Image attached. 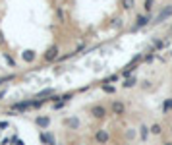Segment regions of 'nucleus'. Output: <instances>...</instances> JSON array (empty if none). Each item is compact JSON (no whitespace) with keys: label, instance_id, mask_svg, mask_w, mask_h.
I'll use <instances>...</instances> for the list:
<instances>
[{"label":"nucleus","instance_id":"obj_1","mask_svg":"<svg viewBox=\"0 0 172 145\" xmlns=\"http://www.w3.org/2000/svg\"><path fill=\"white\" fill-rule=\"evenodd\" d=\"M110 110H112L114 114H124V112H126V106H124L120 101H114V103L110 105Z\"/></svg>","mask_w":172,"mask_h":145},{"label":"nucleus","instance_id":"obj_2","mask_svg":"<svg viewBox=\"0 0 172 145\" xmlns=\"http://www.w3.org/2000/svg\"><path fill=\"white\" fill-rule=\"evenodd\" d=\"M56 56H58V47H56V44H52V47L44 52V60H54Z\"/></svg>","mask_w":172,"mask_h":145},{"label":"nucleus","instance_id":"obj_3","mask_svg":"<svg viewBox=\"0 0 172 145\" xmlns=\"http://www.w3.org/2000/svg\"><path fill=\"white\" fill-rule=\"evenodd\" d=\"M105 114H107L105 106H95V108H93V116H95V118H102Z\"/></svg>","mask_w":172,"mask_h":145},{"label":"nucleus","instance_id":"obj_4","mask_svg":"<svg viewBox=\"0 0 172 145\" xmlns=\"http://www.w3.org/2000/svg\"><path fill=\"white\" fill-rule=\"evenodd\" d=\"M107 139H108V133H107L105 130H101V132L97 133V141H101V143H105Z\"/></svg>","mask_w":172,"mask_h":145},{"label":"nucleus","instance_id":"obj_5","mask_svg":"<svg viewBox=\"0 0 172 145\" xmlns=\"http://www.w3.org/2000/svg\"><path fill=\"white\" fill-rule=\"evenodd\" d=\"M23 58H25V60H33V58H35V52H31V50H25Z\"/></svg>","mask_w":172,"mask_h":145},{"label":"nucleus","instance_id":"obj_6","mask_svg":"<svg viewBox=\"0 0 172 145\" xmlns=\"http://www.w3.org/2000/svg\"><path fill=\"white\" fill-rule=\"evenodd\" d=\"M151 8H153V0H145V10L149 12V10H151Z\"/></svg>","mask_w":172,"mask_h":145},{"label":"nucleus","instance_id":"obj_7","mask_svg":"<svg viewBox=\"0 0 172 145\" xmlns=\"http://www.w3.org/2000/svg\"><path fill=\"white\" fill-rule=\"evenodd\" d=\"M124 4H126V8H128V10H130V8L133 6V0H124Z\"/></svg>","mask_w":172,"mask_h":145}]
</instances>
